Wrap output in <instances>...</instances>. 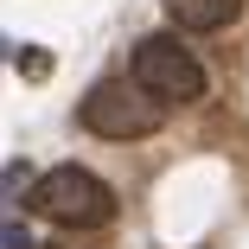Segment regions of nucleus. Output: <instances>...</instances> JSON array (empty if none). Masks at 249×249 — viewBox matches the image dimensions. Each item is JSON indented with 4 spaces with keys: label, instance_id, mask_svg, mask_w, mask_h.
<instances>
[{
    "label": "nucleus",
    "instance_id": "nucleus-1",
    "mask_svg": "<svg viewBox=\"0 0 249 249\" xmlns=\"http://www.w3.org/2000/svg\"><path fill=\"white\" fill-rule=\"evenodd\" d=\"M26 205H32L38 217L64 224V230H103V224H115V192L96 179L89 166H77V160H71V166H52V173H38Z\"/></svg>",
    "mask_w": 249,
    "mask_h": 249
},
{
    "label": "nucleus",
    "instance_id": "nucleus-2",
    "mask_svg": "<svg viewBox=\"0 0 249 249\" xmlns=\"http://www.w3.org/2000/svg\"><path fill=\"white\" fill-rule=\"evenodd\" d=\"M83 128L89 134H103V141H141V134H154L166 122V96H154L141 77H109V83H96L83 96Z\"/></svg>",
    "mask_w": 249,
    "mask_h": 249
},
{
    "label": "nucleus",
    "instance_id": "nucleus-3",
    "mask_svg": "<svg viewBox=\"0 0 249 249\" xmlns=\"http://www.w3.org/2000/svg\"><path fill=\"white\" fill-rule=\"evenodd\" d=\"M134 77L154 96H166V103H198V96H205V64H198L179 38H166V32L134 45Z\"/></svg>",
    "mask_w": 249,
    "mask_h": 249
},
{
    "label": "nucleus",
    "instance_id": "nucleus-4",
    "mask_svg": "<svg viewBox=\"0 0 249 249\" xmlns=\"http://www.w3.org/2000/svg\"><path fill=\"white\" fill-rule=\"evenodd\" d=\"M243 13V0H166V19L185 32H217Z\"/></svg>",
    "mask_w": 249,
    "mask_h": 249
},
{
    "label": "nucleus",
    "instance_id": "nucleus-5",
    "mask_svg": "<svg viewBox=\"0 0 249 249\" xmlns=\"http://www.w3.org/2000/svg\"><path fill=\"white\" fill-rule=\"evenodd\" d=\"M13 71H19V77H52V58H45V52H26V45H19V52H13Z\"/></svg>",
    "mask_w": 249,
    "mask_h": 249
},
{
    "label": "nucleus",
    "instance_id": "nucleus-6",
    "mask_svg": "<svg viewBox=\"0 0 249 249\" xmlns=\"http://www.w3.org/2000/svg\"><path fill=\"white\" fill-rule=\"evenodd\" d=\"M32 249H45V243H32Z\"/></svg>",
    "mask_w": 249,
    "mask_h": 249
}]
</instances>
